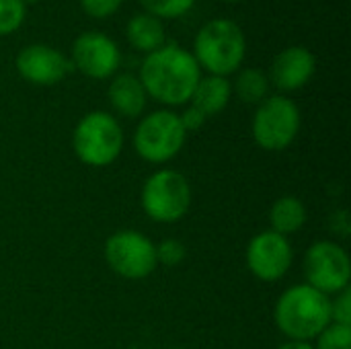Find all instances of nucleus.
I'll return each mask as SVG.
<instances>
[{
	"mask_svg": "<svg viewBox=\"0 0 351 349\" xmlns=\"http://www.w3.org/2000/svg\"><path fill=\"white\" fill-rule=\"evenodd\" d=\"M304 276L315 290L327 296L339 294L350 286V255L333 241H319L304 255Z\"/></svg>",
	"mask_w": 351,
	"mask_h": 349,
	"instance_id": "9",
	"label": "nucleus"
},
{
	"mask_svg": "<svg viewBox=\"0 0 351 349\" xmlns=\"http://www.w3.org/2000/svg\"><path fill=\"white\" fill-rule=\"evenodd\" d=\"M191 53L208 74L226 78L241 68L247 53V39L232 19H212L197 31Z\"/></svg>",
	"mask_w": 351,
	"mask_h": 349,
	"instance_id": "3",
	"label": "nucleus"
},
{
	"mask_svg": "<svg viewBox=\"0 0 351 349\" xmlns=\"http://www.w3.org/2000/svg\"><path fill=\"white\" fill-rule=\"evenodd\" d=\"M80 8L93 19H107L115 14L123 0H78Z\"/></svg>",
	"mask_w": 351,
	"mask_h": 349,
	"instance_id": "24",
	"label": "nucleus"
},
{
	"mask_svg": "<svg viewBox=\"0 0 351 349\" xmlns=\"http://www.w3.org/2000/svg\"><path fill=\"white\" fill-rule=\"evenodd\" d=\"M107 265L125 280H144L156 269V245L136 232L119 230L105 243Z\"/></svg>",
	"mask_w": 351,
	"mask_h": 349,
	"instance_id": "8",
	"label": "nucleus"
},
{
	"mask_svg": "<svg viewBox=\"0 0 351 349\" xmlns=\"http://www.w3.org/2000/svg\"><path fill=\"white\" fill-rule=\"evenodd\" d=\"M179 119H181V123H183L185 132H195V130H199V128L206 123V115H204V113H199L195 107L185 109V111H183V115H179Z\"/></svg>",
	"mask_w": 351,
	"mask_h": 349,
	"instance_id": "25",
	"label": "nucleus"
},
{
	"mask_svg": "<svg viewBox=\"0 0 351 349\" xmlns=\"http://www.w3.org/2000/svg\"><path fill=\"white\" fill-rule=\"evenodd\" d=\"M140 6L146 10V14H152L156 19H181L185 16L195 0H138Z\"/></svg>",
	"mask_w": 351,
	"mask_h": 349,
	"instance_id": "19",
	"label": "nucleus"
},
{
	"mask_svg": "<svg viewBox=\"0 0 351 349\" xmlns=\"http://www.w3.org/2000/svg\"><path fill=\"white\" fill-rule=\"evenodd\" d=\"M276 325L290 341H311L331 323V298L308 284L288 288L276 304Z\"/></svg>",
	"mask_w": 351,
	"mask_h": 349,
	"instance_id": "2",
	"label": "nucleus"
},
{
	"mask_svg": "<svg viewBox=\"0 0 351 349\" xmlns=\"http://www.w3.org/2000/svg\"><path fill=\"white\" fill-rule=\"evenodd\" d=\"M191 206L189 181L171 169L156 171L142 187V208L154 222L171 224L181 220Z\"/></svg>",
	"mask_w": 351,
	"mask_h": 349,
	"instance_id": "6",
	"label": "nucleus"
},
{
	"mask_svg": "<svg viewBox=\"0 0 351 349\" xmlns=\"http://www.w3.org/2000/svg\"><path fill=\"white\" fill-rule=\"evenodd\" d=\"M175 349H185V348H175Z\"/></svg>",
	"mask_w": 351,
	"mask_h": 349,
	"instance_id": "29",
	"label": "nucleus"
},
{
	"mask_svg": "<svg viewBox=\"0 0 351 349\" xmlns=\"http://www.w3.org/2000/svg\"><path fill=\"white\" fill-rule=\"evenodd\" d=\"M269 222H271V230L288 237L298 232L304 224H306V208L304 204L294 197V195H284L280 197L271 210H269Z\"/></svg>",
	"mask_w": 351,
	"mask_h": 349,
	"instance_id": "17",
	"label": "nucleus"
},
{
	"mask_svg": "<svg viewBox=\"0 0 351 349\" xmlns=\"http://www.w3.org/2000/svg\"><path fill=\"white\" fill-rule=\"evenodd\" d=\"M300 121V109L292 99L284 95L267 97L255 111L253 138L263 150H284L298 136Z\"/></svg>",
	"mask_w": 351,
	"mask_h": 349,
	"instance_id": "7",
	"label": "nucleus"
},
{
	"mask_svg": "<svg viewBox=\"0 0 351 349\" xmlns=\"http://www.w3.org/2000/svg\"><path fill=\"white\" fill-rule=\"evenodd\" d=\"M315 72H317L315 53L302 45H290L274 58L269 78L280 91L292 93L306 86L315 76Z\"/></svg>",
	"mask_w": 351,
	"mask_h": 349,
	"instance_id": "13",
	"label": "nucleus"
},
{
	"mask_svg": "<svg viewBox=\"0 0 351 349\" xmlns=\"http://www.w3.org/2000/svg\"><path fill=\"white\" fill-rule=\"evenodd\" d=\"M234 91L241 97V101L245 103H263L267 99V91H269V76L259 70V68H245L237 74V82H234Z\"/></svg>",
	"mask_w": 351,
	"mask_h": 349,
	"instance_id": "18",
	"label": "nucleus"
},
{
	"mask_svg": "<svg viewBox=\"0 0 351 349\" xmlns=\"http://www.w3.org/2000/svg\"><path fill=\"white\" fill-rule=\"evenodd\" d=\"M148 97L162 105H183L191 99L202 68L191 51L177 43H165L146 53L138 74Z\"/></svg>",
	"mask_w": 351,
	"mask_h": 349,
	"instance_id": "1",
	"label": "nucleus"
},
{
	"mask_svg": "<svg viewBox=\"0 0 351 349\" xmlns=\"http://www.w3.org/2000/svg\"><path fill=\"white\" fill-rule=\"evenodd\" d=\"M220 2H239V0H220Z\"/></svg>",
	"mask_w": 351,
	"mask_h": 349,
	"instance_id": "28",
	"label": "nucleus"
},
{
	"mask_svg": "<svg viewBox=\"0 0 351 349\" xmlns=\"http://www.w3.org/2000/svg\"><path fill=\"white\" fill-rule=\"evenodd\" d=\"M331 323L351 327V292L350 288L341 290L335 300H331Z\"/></svg>",
	"mask_w": 351,
	"mask_h": 349,
	"instance_id": "23",
	"label": "nucleus"
},
{
	"mask_svg": "<svg viewBox=\"0 0 351 349\" xmlns=\"http://www.w3.org/2000/svg\"><path fill=\"white\" fill-rule=\"evenodd\" d=\"M27 16L23 0H0V35L14 33Z\"/></svg>",
	"mask_w": 351,
	"mask_h": 349,
	"instance_id": "20",
	"label": "nucleus"
},
{
	"mask_svg": "<svg viewBox=\"0 0 351 349\" xmlns=\"http://www.w3.org/2000/svg\"><path fill=\"white\" fill-rule=\"evenodd\" d=\"M70 62L80 74L93 80H105L117 72L121 64V51L109 35L86 31L74 39Z\"/></svg>",
	"mask_w": 351,
	"mask_h": 349,
	"instance_id": "10",
	"label": "nucleus"
},
{
	"mask_svg": "<svg viewBox=\"0 0 351 349\" xmlns=\"http://www.w3.org/2000/svg\"><path fill=\"white\" fill-rule=\"evenodd\" d=\"M109 103L123 117H138L146 107V91L136 74H117L109 84Z\"/></svg>",
	"mask_w": 351,
	"mask_h": 349,
	"instance_id": "14",
	"label": "nucleus"
},
{
	"mask_svg": "<svg viewBox=\"0 0 351 349\" xmlns=\"http://www.w3.org/2000/svg\"><path fill=\"white\" fill-rule=\"evenodd\" d=\"M315 349H351V327L329 323L319 333Z\"/></svg>",
	"mask_w": 351,
	"mask_h": 349,
	"instance_id": "21",
	"label": "nucleus"
},
{
	"mask_svg": "<svg viewBox=\"0 0 351 349\" xmlns=\"http://www.w3.org/2000/svg\"><path fill=\"white\" fill-rule=\"evenodd\" d=\"M187 138V132L177 113L158 109L148 113L134 132L136 152L154 165L167 163L179 154Z\"/></svg>",
	"mask_w": 351,
	"mask_h": 349,
	"instance_id": "5",
	"label": "nucleus"
},
{
	"mask_svg": "<svg viewBox=\"0 0 351 349\" xmlns=\"http://www.w3.org/2000/svg\"><path fill=\"white\" fill-rule=\"evenodd\" d=\"M294 261L292 245L286 237L265 230L249 241L247 267L261 282H276L284 278Z\"/></svg>",
	"mask_w": 351,
	"mask_h": 349,
	"instance_id": "11",
	"label": "nucleus"
},
{
	"mask_svg": "<svg viewBox=\"0 0 351 349\" xmlns=\"http://www.w3.org/2000/svg\"><path fill=\"white\" fill-rule=\"evenodd\" d=\"M125 35H128L130 45L144 53L156 51L158 47H162L167 43V33H165L162 21L152 14H146V12H140L128 21Z\"/></svg>",
	"mask_w": 351,
	"mask_h": 349,
	"instance_id": "16",
	"label": "nucleus"
},
{
	"mask_svg": "<svg viewBox=\"0 0 351 349\" xmlns=\"http://www.w3.org/2000/svg\"><path fill=\"white\" fill-rule=\"evenodd\" d=\"M23 2L27 4V2H39V0H23Z\"/></svg>",
	"mask_w": 351,
	"mask_h": 349,
	"instance_id": "27",
	"label": "nucleus"
},
{
	"mask_svg": "<svg viewBox=\"0 0 351 349\" xmlns=\"http://www.w3.org/2000/svg\"><path fill=\"white\" fill-rule=\"evenodd\" d=\"M72 148L78 160L88 167L111 165L123 148V132L119 121L105 111L86 113L74 128Z\"/></svg>",
	"mask_w": 351,
	"mask_h": 349,
	"instance_id": "4",
	"label": "nucleus"
},
{
	"mask_svg": "<svg viewBox=\"0 0 351 349\" xmlns=\"http://www.w3.org/2000/svg\"><path fill=\"white\" fill-rule=\"evenodd\" d=\"M16 72L23 80L37 86H51L62 82L70 70L72 62L60 49L45 43H31L16 53Z\"/></svg>",
	"mask_w": 351,
	"mask_h": 349,
	"instance_id": "12",
	"label": "nucleus"
},
{
	"mask_svg": "<svg viewBox=\"0 0 351 349\" xmlns=\"http://www.w3.org/2000/svg\"><path fill=\"white\" fill-rule=\"evenodd\" d=\"M232 97V84L228 78L224 76H214V74H208V76H202L193 88V95H191V107H195L199 113L208 117L220 113L226 109L228 101Z\"/></svg>",
	"mask_w": 351,
	"mask_h": 349,
	"instance_id": "15",
	"label": "nucleus"
},
{
	"mask_svg": "<svg viewBox=\"0 0 351 349\" xmlns=\"http://www.w3.org/2000/svg\"><path fill=\"white\" fill-rule=\"evenodd\" d=\"M278 349H315L311 344H306V341H288V344H284V346H280Z\"/></svg>",
	"mask_w": 351,
	"mask_h": 349,
	"instance_id": "26",
	"label": "nucleus"
},
{
	"mask_svg": "<svg viewBox=\"0 0 351 349\" xmlns=\"http://www.w3.org/2000/svg\"><path fill=\"white\" fill-rule=\"evenodd\" d=\"M185 257H187L185 245L177 239H165L160 245H156V263L175 267V265L183 263Z\"/></svg>",
	"mask_w": 351,
	"mask_h": 349,
	"instance_id": "22",
	"label": "nucleus"
}]
</instances>
